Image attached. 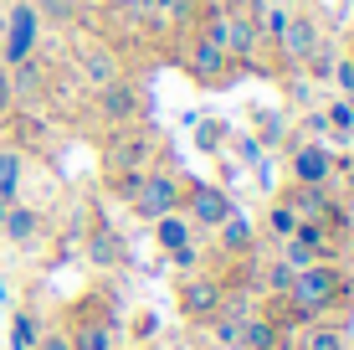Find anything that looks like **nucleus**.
<instances>
[{
    "label": "nucleus",
    "mask_w": 354,
    "mask_h": 350,
    "mask_svg": "<svg viewBox=\"0 0 354 350\" xmlns=\"http://www.w3.org/2000/svg\"><path fill=\"white\" fill-rule=\"evenodd\" d=\"M93 6L103 10V16H124V10H144L149 0H93Z\"/></svg>",
    "instance_id": "obj_27"
},
{
    "label": "nucleus",
    "mask_w": 354,
    "mask_h": 350,
    "mask_svg": "<svg viewBox=\"0 0 354 350\" xmlns=\"http://www.w3.org/2000/svg\"><path fill=\"white\" fill-rule=\"evenodd\" d=\"M57 324H62V320H57ZM62 330H67V345H72V350H113V345H124V330H113V324L67 320Z\"/></svg>",
    "instance_id": "obj_14"
},
{
    "label": "nucleus",
    "mask_w": 354,
    "mask_h": 350,
    "mask_svg": "<svg viewBox=\"0 0 354 350\" xmlns=\"http://www.w3.org/2000/svg\"><path fill=\"white\" fill-rule=\"evenodd\" d=\"M231 211H236V196H231V191H221L205 175H180V216L195 227V237H211Z\"/></svg>",
    "instance_id": "obj_6"
},
{
    "label": "nucleus",
    "mask_w": 354,
    "mask_h": 350,
    "mask_svg": "<svg viewBox=\"0 0 354 350\" xmlns=\"http://www.w3.org/2000/svg\"><path fill=\"white\" fill-rule=\"evenodd\" d=\"M36 350H72V345H67V330H62L52 315H46V330H41V340H36Z\"/></svg>",
    "instance_id": "obj_25"
},
{
    "label": "nucleus",
    "mask_w": 354,
    "mask_h": 350,
    "mask_svg": "<svg viewBox=\"0 0 354 350\" xmlns=\"http://www.w3.org/2000/svg\"><path fill=\"white\" fill-rule=\"evenodd\" d=\"M190 129H195V150H201L205 160H216V155H226V144H231V129H236V124H231V119H216V114H211V119L201 114Z\"/></svg>",
    "instance_id": "obj_17"
},
{
    "label": "nucleus",
    "mask_w": 354,
    "mask_h": 350,
    "mask_svg": "<svg viewBox=\"0 0 354 350\" xmlns=\"http://www.w3.org/2000/svg\"><path fill=\"white\" fill-rule=\"evenodd\" d=\"M26 170H31V160L16 150V144L0 139V196H6V201L26 196Z\"/></svg>",
    "instance_id": "obj_15"
},
{
    "label": "nucleus",
    "mask_w": 354,
    "mask_h": 350,
    "mask_svg": "<svg viewBox=\"0 0 354 350\" xmlns=\"http://www.w3.org/2000/svg\"><path fill=\"white\" fill-rule=\"evenodd\" d=\"M277 345H283V330H277L267 315H257V320L241 324V345H236V350H277Z\"/></svg>",
    "instance_id": "obj_20"
},
{
    "label": "nucleus",
    "mask_w": 354,
    "mask_h": 350,
    "mask_svg": "<svg viewBox=\"0 0 354 350\" xmlns=\"http://www.w3.org/2000/svg\"><path fill=\"white\" fill-rule=\"evenodd\" d=\"M349 350H354V345H349Z\"/></svg>",
    "instance_id": "obj_33"
},
{
    "label": "nucleus",
    "mask_w": 354,
    "mask_h": 350,
    "mask_svg": "<svg viewBox=\"0 0 354 350\" xmlns=\"http://www.w3.org/2000/svg\"><path fill=\"white\" fill-rule=\"evenodd\" d=\"M344 98H349V108H354V93H344Z\"/></svg>",
    "instance_id": "obj_31"
},
{
    "label": "nucleus",
    "mask_w": 354,
    "mask_h": 350,
    "mask_svg": "<svg viewBox=\"0 0 354 350\" xmlns=\"http://www.w3.org/2000/svg\"><path fill=\"white\" fill-rule=\"evenodd\" d=\"M221 304H226V294L205 268L201 273H175V309H180V320H185L190 330H201L205 320H216Z\"/></svg>",
    "instance_id": "obj_8"
},
{
    "label": "nucleus",
    "mask_w": 354,
    "mask_h": 350,
    "mask_svg": "<svg viewBox=\"0 0 354 350\" xmlns=\"http://www.w3.org/2000/svg\"><path fill=\"white\" fill-rule=\"evenodd\" d=\"M0 139L16 144L26 160H41V165H57L67 150V129L46 114H31V108H16V114L0 124Z\"/></svg>",
    "instance_id": "obj_4"
},
{
    "label": "nucleus",
    "mask_w": 354,
    "mask_h": 350,
    "mask_svg": "<svg viewBox=\"0 0 354 350\" xmlns=\"http://www.w3.org/2000/svg\"><path fill=\"white\" fill-rule=\"evenodd\" d=\"M262 6H298V0H262Z\"/></svg>",
    "instance_id": "obj_30"
},
{
    "label": "nucleus",
    "mask_w": 354,
    "mask_h": 350,
    "mask_svg": "<svg viewBox=\"0 0 354 350\" xmlns=\"http://www.w3.org/2000/svg\"><path fill=\"white\" fill-rule=\"evenodd\" d=\"M144 119H154V98L149 88H144V78H113L108 88H93L77 98V114H72V134H93V144L103 134H113V129H129V124H144Z\"/></svg>",
    "instance_id": "obj_1"
},
{
    "label": "nucleus",
    "mask_w": 354,
    "mask_h": 350,
    "mask_svg": "<svg viewBox=\"0 0 354 350\" xmlns=\"http://www.w3.org/2000/svg\"><path fill=\"white\" fill-rule=\"evenodd\" d=\"M277 93H283V103H277V108H288V114H303V108L324 103V93H328V88L308 82L303 72H288V78H277Z\"/></svg>",
    "instance_id": "obj_16"
},
{
    "label": "nucleus",
    "mask_w": 354,
    "mask_h": 350,
    "mask_svg": "<svg viewBox=\"0 0 354 350\" xmlns=\"http://www.w3.org/2000/svg\"><path fill=\"white\" fill-rule=\"evenodd\" d=\"M328 93H339V98H344V93H354V62L344 52H339V62L328 67Z\"/></svg>",
    "instance_id": "obj_24"
},
{
    "label": "nucleus",
    "mask_w": 354,
    "mask_h": 350,
    "mask_svg": "<svg viewBox=\"0 0 354 350\" xmlns=\"http://www.w3.org/2000/svg\"><path fill=\"white\" fill-rule=\"evenodd\" d=\"M165 150H169V139H165V129L154 124V119L129 124V129H113V134L97 139V175H113V170H149Z\"/></svg>",
    "instance_id": "obj_3"
},
{
    "label": "nucleus",
    "mask_w": 354,
    "mask_h": 350,
    "mask_svg": "<svg viewBox=\"0 0 354 350\" xmlns=\"http://www.w3.org/2000/svg\"><path fill=\"white\" fill-rule=\"evenodd\" d=\"M16 304V294H10V279H6V268H0V309H10Z\"/></svg>",
    "instance_id": "obj_29"
},
{
    "label": "nucleus",
    "mask_w": 354,
    "mask_h": 350,
    "mask_svg": "<svg viewBox=\"0 0 354 350\" xmlns=\"http://www.w3.org/2000/svg\"><path fill=\"white\" fill-rule=\"evenodd\" d=\"M149 232H154V247H160V252H175V247H185L195 237V227L180 211H169V216H160V222H149Z\"/></svg>",
    "instance_id": "obj_18"
},
{
    "label": "nucleus",
    "mask_w": 354,
    "mask_h": 350,
    "mask_svg": "<svg viewBox=\"0 0 354 350\" xmlns=\"http://www.w3.org/2000/svg\"><path fill=\"white\" fill-rule=\"evenodd\" d=\"M165 263H169L175 273H201V268H205V237H190L185 247L165 252Z\"/></svg>",
    "instance_id": "obj_22"
},
{
    "label": "nucleus",
    "mask_w": 354,
    "mask_h": 350,
    "mask_svg": "<svg viewBox=\"0 0 354 350\" xmlns=\"http://www.w3.org/2000/svg\"><path fill=\"white\" fill-rule=\"evenodd\" d=\"M0 6H6V0H0Z\"/></svg>",
    "instance_id": "obj_32"
},
{
    "label": "nucleus",
    "mask_w": 354,
    "mask_h": 350,
    "mask_svg": "<svg viewBox=\"0 0 354 350\" xmlns=\"http://www.w3.org/2000/svg\"><path fill=\"white\" fill-rule=\"evenodd\" d=\"M328 191H334L344 207H354V150H334V175H328Z\"/></svg>",
    "instance_id": "obj_21"
},
{
    "label": "nucleus",
    "mask_w": 354,
    "mask_h": 350,
    "mask_svg": "<svg viewBox=\"0 0 354 350\" xmlns=\"http://www.w3.org/2000/svg\"><path fill=\"white\" fill-rule=\"evenodd\" d=\"M154 335H160V315H154L149 304H139V309L129 315V345H149Z\"/></svg>",
    "instance_id": "obj_23"
},
{
    "label": "nucleus",
    "mask_w": 354,
    "mask_h": 350,
    "mask_svg": "<svg viewBox=\"0 0 354 350\" xmlns=\"http://www.w3.org/2000/svg\"><path fill=\"white\" fill-rule=\"evenodd\" d=\"M41 330H46V309L36 304L31 294H26V299H16V304H10V330H6L10 350H36Z\"/></svg>",
    "instance_id": "obj_13"
},
{
    "label": "nucleus",
    "mask_w": 354,
    "mask_h": 350,
    "mask_svg": "<svg viewBox=\"0 0 354 350\" xmlns=\"http://www.w3.org/2000/svg\"><path fill=\"white\" fill-rule=\"evenodd\" d=\"M165 62H169V67H180L201 93H226V88H236V82H241V67L231 62L226 46H221V42H211L205 31H185V36H175V42H169V52H165Z\"/></svg>",
    "instance_id": "obj_2"
},
{
    "label": "nucleus",
    "mask_w": 354,
    "mask_h": 350,
    "mask_svg": "<svg viewBox=\"0 0 354 350\" xmlns=\"http://www.w3.org/2000/svg\"><path fill=\"white\" fill-rule=\"evenodd\" d=\"M247 134L277 160V155H283V144H288V108H262V103H252V108H247Z\"/></svg>",
    "instance_id": "obj_12"
},
{
    "label": "nucleus",
    "mask_w": 354,
    "mask_h": 350,
    "mask_svg": "<svg viewBox=\"0 0 354 350\" xmlns=\"http://www.w3.org/2000/svg\"><path fill=\"white\" fill-rule=\"evenodd\" d=\"M292 288V268L277 252H267L262 258V268H257V299H272V294H288Z\"/></svg>",
    "instance_id": "obj_19"
},
{
    "label": "nucleus",
    "mask_w": 354,
    "mask_h": 350,
    "mask_svg": "<svg viewBox=\"0 0 354 350\" xmlns=\"http://www.w3.org/2000/svg\"><path fill=\"white\" fill-rule=\"evenodd\" d=\"M41 36H46V26H41V16H36L31 0H6V6H0V62L6 67L36 57Z\"/></svg>",
    "instance_id": "obj_7"
},
{
    "label": "nucleus",
    "mask_w": 354,
    "mask_h": 350,
    "mask_svg": "<svg viewBox=\"0 0 354 350\" xmlns=\"http://www.w3.org/2000/svg\"><path fill=\"white\" fill-rule=\"evenodd\" d=\"M46 227H52V211L21 196V201H10V207H6V216H0V247L36 252V247H41V237H46Z\"/></svg>",
    "instance_id": "obj_9"
},
{
    "label": "nucleus",
    "mask_w": 354,
    "mask_h": 350,
    "mask_svg": "<svg viewBox=\"0 0 354 350\" xmlns=\"http://www.w3.org/2000/svg\"><path fill=\"white\" fill-rule=\"evenodd\" d=\"M272 196L283 201V207L298 216V222H324V211L339 201L328 186H298V180H283V186H272Z\"/></svg>",
    "instance_id": "obj_11"
},
{
    "label": "nucleus",
    "mask_w": 354,
    "mask_h": 350,
    "mask_svg": "<svg viewBox=\"0 0 354 350\" xmlns=\"http://www.w3.org/2000/svg\"><path fill=\"white\" fill-rule=\"evenodd\" d=\"M10 114H16V98H10V67L0 62V124H6Z\"/></svg>",
    "instance_id": "obj_26"
},
{
    "label": "nucleus",
    "mask_w": 354,
    "mask_h": 350,
    "mask_svg": "<svg viewBox=\"0 0 354 350\" xmlns=\"http://www.w3.org/2000/svg\"><path fill=\"white\" fill-rule=\"evenodd\" d=\"M334 42H339V52H344L349 62H354V21H344V26L334 31Z\"/></svg>",
    "instance_id": "obj_28"
},
{
    "label": "nucleus",
    "mask_w": 354,
    "mask_h": 350,
    "mask_svg": "<svg viewBox=\"0 0 354 350\" xmlns=\"http://www.w3.org/2000/svg\"><path fill=\"white\" fill-rule=\"evenodd\" d=\"M277 165H283V180H298V186H328V175H334V144L298 139V144H288V150L277 155Z\"/></svg>",
    "instance_id": "obj_10"
},
{
    "label": "nucleus",
    "mask_w": 354,
    "mask_h": 350,
    "mask_svg": "<svg viewBox=\"0 0 354 350\" xmlns=\"http://www.w3.org/2000/svg\"><path fill=\"white\" fill-rule=\"evenodd\" d=\"M180 175H185V170H180L175 150H165L160 160L149 165V175H144L139 196H133L124 211L133 216V222H144V227L160 222V216H169V211H180Z\"/></svg>",
    "instance_id": "obj_5"
}]
</instances>
